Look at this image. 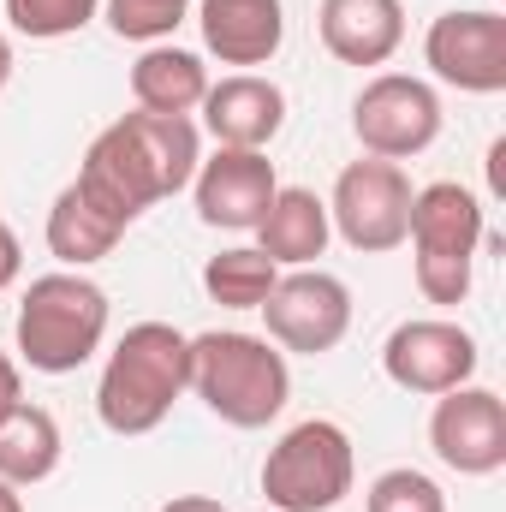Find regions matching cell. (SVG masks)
<instances>
[{"mask_svg":"<svg viewBox=\"0 0 506 512\" xmlns=\"http://www.w3.org/2000/svg\"><path fill=\"white\" fill-rule=\"evenodd\" d=\"M197 161H203V131L191 114H143L137 108V114H120L108 131H96L72 191L114 227H131L161 197H179L197 179Z\"/></svg>","mask_w":506,"mask_h":512,"instance_id":"6da1fadb","label":"cell"},{"mask_svg":"<svg viewBox=\"0 0 506 512\" xmlns=\"http://www.w3.org/2000/svg\"><path fill=\"white\" fill-rule=\"evenodd\" d=\"M185 387H191V334H179L173 322H131L102 364L96 417L114 435H149L167 423Z\"/></svg>","mask_w":506,"mask_h":512,"instance_id":"7a4b0ae2","label":"cell"},{"mask_svg":"<svg viewBox=\"0 0 506 512\" xmlns=\"http://www.w3.org/2000/svg\"><path fill=\"white\" fill-rule=\"evenodd\" d=\"M18 358L42 376H72L84 370L102 340H108V292L84 274V268H54L36 274L18 298V322H12Z\"/></svg>","mask_w":506,"mask_h":512,"instance_id":"3957f363","label":"cell"},{"mask_svg":"<svg viewBox=\"0 0 506 512\" xmlns=\"http://www.w3.org/2000/svg\"><path fill=\"white\" fill-rule=\"evenodd\" d=\"M191 393L233 429H268L292 399V370L274 340L215 328L191 340Z\"/></svg>","mask_w":506,"mask_h":512,"instance_id":"277c9868","label":"cell"},{"mask_svg":"<svg viewBox=\"0 0 506 512\" xmlns=\"http://www.w3.org/2000/svg\"><path fill=\"white\" fill-rule=\"evenodd\" d=\"M411 268L417 292L429 304H465L471 298V262L483 245V197L459 179H435L411 197Z\"/></svg>","mask_w":506,"mask_h":512,"instance_id":"5b68a950","label":"cell"},{"mask_svg":"<svg viewBox=\"0 0 506 512\" xmlns=\"http://www.w3.org/2000/svg\"><path fill=\"white\" fill-rule=\"evenodd\" d=\"M352 477H358L352 435L334 417L292 423L262 459V495L274 512H334L352 495Z\"/></svg>","mask_w":506,"mask_h":512,"instance_id":"8992f818","label":"cell"},{"mask_svg":"<svg viewBox=\"0 0 506 512\" xmlns=\"http://www.w3.org/2000/svg\"><path fill=\"white\" fill-rule=\"evenodd\" d=\"M411 173L399 161H352L340 167L334 179V197H328V221L334 233L364 256H381V251H399L405 245V227H411Z\"/></svg>","mask_w":506,"mask_h":512,"instance_id":"52a82bcc","label":"cell"},{"mask_svg":"<svg viewBox=\"0 0 506 512\" xmlns=\"http://www.w3.org/2000/svg\"><path fill=\"white\" fill-rule=\"evenodd\" d=\"M262 322H268V340L280 352L322 358L352 328V292L328 268H286L274 280V292L262 298Z\"/></svg>","mask_w":506,"mask_h":512,"instance_id":"ba28073f","label":"cell"},{"mask_svg":"<svg viewBox=\"0 0 506 512\" xmlns=\"http://www.w3.org/2000/svg\"><path fill=\"white\" fill-rule=\"evenodd\" d=\"M352 131H358L364 155L411 161L441 137V96L411 72H376L352 102Z\"/></svg>","mask_w":506,"mask_h":512,"instance_id":"9c48e42d","label":"cell"},{"mask_svg":"<svg viewBox=\"0 0 506 512\" xmlns=\"http://www.w3.org/2000/svg\"><path fill=\"white\" fill-rule=\"evenodd\" d=\"M477 364H483L477 340H471L459 322H447V316L399 322V328L387 334V346H381L387 382L405 387V393H423V399H441V393L465 387L477 376Z\"/></svg>","mask_w":506,"mask_h":512,"instance_id":"30bf717a","label":"cell"},{"mask_svg":"<svg viewBox=\"0 0 506 512\" xmlns=\"http://www.w3.org/2000/svg\"><path fill=\"white\" fill-rule=\"evenodd\" d=\"M423 60L441 84L465 96H501L506 90V18L489 6L441 12L423 36Z\"/></svg>","mask_w":506,"mask_h":512,"instance_id":"8fae6325","label":"cell"},{"mask_svg":"<svg viewBox=\"0 0 506 512\" xmlns=\"http://www.w3.org/2000/svg\"><path fill=\"white\" fill-rule=\"evenodd\" d=\"M429 447L459 477H495L506 465V399L495 387H453L435 399Z\"/></svg>","mask_w":506,"mask_h":512,"instance_id":"7c38bea8","label":"cell"},{"mask_svg":"<svg viewBox=\"0 0 506 512\" xmlns=\"http://www.w3.org/2000/svg\"><path fill=\"white\" fill-rule=\"evenodd\" d=\"M197 221L221 227V233H256V221L268 215L280 179L274 161L262 149H215L209 161H197Z\"/></svg>","mask_w":506,"mask_h":512,"instance_id":"4fadbf2b","label":"cell"},{"mask_svg":"<svg viewBox=\"0 0 506 512\" xmlns=\"http://www.w3.org/2000/svg\"><path fill=\"white\" fill-rule=\"evenodd\" d=\"M280 126H286V90L274 78L233 72L203 96V131L215 137V149H268Z\"/></svg>","mask_w":506,"mask_h":512,"instance_id":"5bb4252c","label":"cell"},{"mask_svg":"<svg viewBox=\"0 0 506 512\" xmlns=\"http://www.w3.org/2000/svg\"><path fill=\"white\" fill-rule=\"evenodd\" d=\"M203 48L221 66H268L286 42V6L280 0H197Z\"/></svg>","mask_w":506,"mask_h":512,"instance_id":"9a60e30c","label":"cell"},{"mask_svg":"<svg viewBox=\"0 0 506 512\" xmlns=\"http://www.w3.org/2000/svg\"><path fill=\"white\" fill-rule=\"evenodd\" d=\"M316 30L340 66H387L405 42V6L399 0H322Z\"/></svg>","mask_w":506,"mask_h":512,"instance_id":"2e32d148","label":"cell"},{"mask_svg":"<svg viewBox=\"0 0 506 512\" xmlns=\"http://www.w3.org/2000/svg\"><path fill=\"white\" fill-rule=\"evenodd\" d=\"M334 239V221H328V203L304 185H280L268 215L256 221V251L268 256L274 268H316V256L328 251Z\"/></svg>","mask_w":506,"mask_h":512,"instance_id":"e0dca14e","label":"cell"},{"mask_svg":"<svg viewBox=\"0 0 506 512\" xmlns=\"http://www.w3.org/2000/svg\"><path fill=\"white\" fill-rule=\"evenodd\" d=\"M209 96V66L191 48L149 42L131 66V102L143 114H197Z\"/></svg>","mask_w":506,"mask_h":512,"instance_id":"ac0fdd59","label":"cell"},{"mask_svg":"<svg viewBox=\"0 0 506 512\" xmlns=\"http://www.w3.org/2000/svg\"><path fill=\"white\" fill-rule=\"evenodd\" d=\"M60 453H66V441H60L54 411L18 399V405L0 417V483L36 489V483H48V477L60 471Z\"/></svg>","mask_w":506,"mask_h":512,"instance_id":"d6986e66","label":"cell"},{"mask_svg":"<svg viewBox=\"0 0 506 512\" xmlns=\"http://www.w3.org/2000/svg\"><path fill=\"white\" fill-rule=\"evenodd\" d=\"M120 239H126V227H114L108 215H96L72 185L54 197V209H48V251L60 256L66 268H90V262L114 256Z\"/></svg>","mask_w":506,"mask_h":512,"instance_id":"ffe728a7","label":"cell"},{"mask_svg":"<svg viewBox=\"0 0 506 512\" xmlns=\"http://www.w3.org/2000/svg\"><path fill=\"white\" fill-rule=\"evenodd\" d=\"M274 280H280V268L256 251V245H233V251L203 262V292L221 310H262V298L274 292Z\"/></svg>","mask_w":506,"mask_h":512,"instance_id":"44dd1931","label":"cell"},{"mask_svg":"<svg viewBox=\"0 0 506 512\" xmlns=\"http://www.w3.org/2000/svg\"><path fill=\"white\" fill-rule=\"evenodd\" d=\"M96 12H102V0H6V24L18 36H30V42L78 36Z\"/></svg>","mask_w":506,"mask_h":512,"instance_id":"7402d4cb","label":"cell"},{"mask_svg":"<svg viewBox=\"0 0 506 512\" xmlns=\"http://www.w3.org/2000/svg\"><path fill=\"white\" fill-rule=\"evenodd\" d=\"M108 6V24H114V36L120 42H167L179 24H185V12H191V0H102Z\"/></svg>","mask_w":506,"mask_h":512,"instance_id":"603a6c76","label":"cell"},{"mask_svg":"<svg viewBox=\"0 0 506 512\" xmlns=\"http://www.w3.org/2000/svg\"><path fill=\"white\" fill-rule=\"evenodd\" d=\"M364 512H447V495H441L435 477H423L411 465H393V471H381L370 483Z\"/></svg>","mask_w":506,"mask_h":512,"instance_id":"cb8c5ba5","label":"cell"},{"mask_svg":"<svg viewBox=\"0 0 506 512\" xmlns=\"http://www.w3.org/2000/svg\"><path fill=\"white\" fill-rule=\"evenodd\" d=\"M18 268H24V251H18V233H12V227L0 221V292H6L12 280H18Z\"/></svg>","mask_w":506,"mask_h":512,"instance_id":"d4e9b609","label":"cell"},{"mask_svg":"<svg viewBox=\"0 0 506 512\" xmlns=\"http://www.w3.org/2000/svg\"><path fill=\"white\" fill-rule=\"evenodd\" d=\"M18 399H24V370H18V358L0 352V417H6Z\"/></svg>","mask_w":506,"mask_h":512,"instance_id":"484cf974","label":"cell"},{"mask_svg":"<svg viewBox=\"0 0 506 512\" xmlns=\"http://www.w3.org/2000/svg\"><path fill=\"white\" fill-rule=\"evenodd\" d=\"M155 512H227L215 495H173L167 507H155Z\"/></svg>","mask_w":506,"mask_h":512,"instance_id":"4316f807","label":"cell"},{"mask_svg":"<svg viewBox=\"0 0 506 512\" xmlns=\"http://www.w3.org/2000/svg\"><path fill=\"white\" fill-rule=\"evenodd\" d=\"M12 84V42H6V30H0V90Z\"/></svg>","mask_w":506,"mask_h":512,"instance_id":"83f0119b","label":"cell"},{"mask_svg":"<svg viewBox=\"0 0 506 512\" xmlns=\"http://www.w3.org/2000/svg\"><path fill=\"white\" fill-rule=\"evenodd\" d=\"M0 512H24V495L12 483H0Z\"/></svg>","mask_w":506,"mask_h":512,"instance_id":"f1b7e54d","label":"cell"},{"mask_svg":"<svg viewBox=\"0 0 506 512\" xmlns=\"http://www.w3.org/2000/svg\"><path fill=\"white\" fill-rule=\"evenodd\" d=\"M262 512H274V507H262Z\"/></svg>","mask_w":506,"mask_h":512,"instance_id":"f546056e","label":"cell"},{"mask_svg":"<svg viewBox=\"0 0 506 512\" xmlns=\"http://www.w3.org/2000/svg\"><path fill=\"white\" fill-rule=\"evenodd\" d=\"M0 221H6V215H0Z\"/></svg>","mask_w":506,"mask_h":512,"instance_id":"4dcf8cb0","label":"cell"}]
</instances>
